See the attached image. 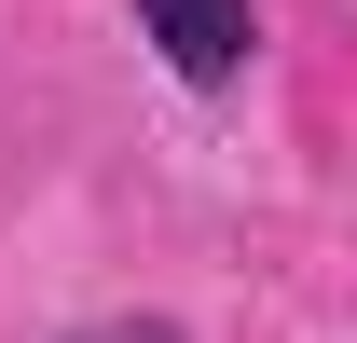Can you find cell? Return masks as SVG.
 <instances>
[{
  "mask_svg": "<svg viewBox=\"0 0 357 343\" xmlns=\"http://www.w3.org/2000/svg\"><path fill=\"white\" fill-rule=\"evenodd\" d=\"M137 42H165L178 83H234L248 42H261V14L248 0H137Z\"/></svg>",
  "mask_w": 357,
  "mask_h": 343,
  "instance_id": "cell-1",
  "label": "cell"
},
{
  "mask_svg": "<svg viewBox=\"0 0 357 343\" xmlns=\"http://www.w3.org/2000/svg\"><path fill=\"white\" fill-rule=\"evenodd\" d=\"M83 343H178V330H83Z\"/></svg>",
  "mask_w": 357,
  "mask_h": 343,
  "instance_id": "cell-2",
  "label": "cell"
}]
</instances>
